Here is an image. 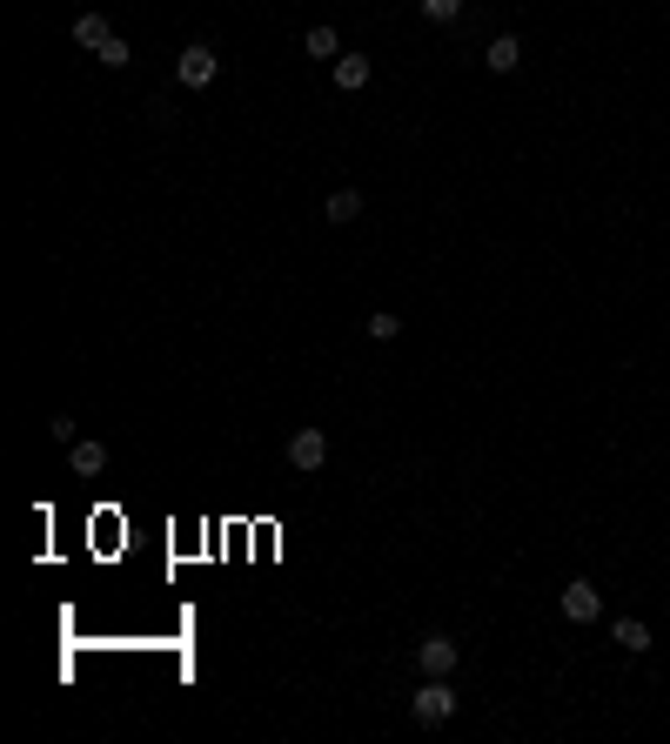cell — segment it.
Listing matches in <instances>:
<instances>
[{
    "instance_id": "9",
    "label": "cell",
    "mask_w": 670,
    "mask_h": 744,
    "mask_svg": "<svg viewBox=\"0 0 670 744\" xmlns=\"http://www.w3.org/2000/svg\"><path fill=\"white\" fill-rule=\"evenodd\" d=\"M322 215H329L335 228H342V222H356V215H362V188H335L329 202H322Z\"/></svg>"
},
{
    "instance_id": "13",
    "label": "cell",
    "mask_w": 670,
    "mask_h": 744,
    "mask_svg": "<svg viewBox=\"0 0 670 744\" xmlns=\"http://www.w3.org/2000/svg\"><path fill=\"white\" fill-rule=\"evenodd\" d=\"M362 329H369V336H376V342H396V336H402V316H389V309H376V316L362 322Z\"/></svg>"
},
{
    "instance_id": "15",
    "label": "cell",
    "mask_w": 670,
    "mask_h": 744,
    "mask_svg": "<svg viewBox=\"0 0 670 744\" xmlns=\"http://www.w3.org/2000/svg\"><path fill=\"white\" fill-rule=\"evenodd\" d=\"M423 14H429V21H456V14H463V0H423Z\"/></svg>"
},
{
    "instance_id": "10",
    "label": "cell",
    "mask_w": 670,
    "mask_h": 744,
    "mask_svg": "<svg viewBox=\"0 0 670 744\" xmlns=\"http://www.w3.org/2000/svg\"><path fill=\"white\" fill-rule=\"evenodd\" d=\"M309 61H342V34H335L329 21L309 27Z\"/></svg>"
},
{
    "instance_id": "2",
    "label": "cell",
    "mask_w": 670,
    "mask_h": 744,
    "mask_svg": "<svg viewBox=\"0 0 670 744\" xmlns=\"http://www.w3.org/2000/svg\"><path fill=\"white\" fill-rule=\"evenodd\" d=\"M215 74H222V54H215V47H181L175 54V81L181 88H208V81H215Z\"/></svg>"
},
{
    "instance_id": "8",
    "label": "cell",
    "mask_w": 670,
    "mask_h": 744,
    "mask_svg": "<svg viewBox=\"0 0 670 744\" xmlns=\"http://www.w3.org/2000/svg\"><path fill=\"white\" fill-rule=\"evenodd\" d=\"M335 88H342V94L369 88V54H342V61H335Z\"/></svg>"
},
{
    "instance_id": "11",
    "label": "cell",
    "mask_w": 670,
    "mask_h": 744,
    "mask_svg": "<svg viewBox=\"0 0 670 744\" xmlns=\"http://www.w3.org/2000/svg\"><path fill=\"white\" fill-rule=\"evenodd\" d=\"M610 637H617V644H624L630 657L650 651V624H637V617H617V624H610Z\"/></svg>"
},
{
    "instance_id": "16",
    "label": "cell",
    "mask_w": 670,
    "mask_h": 744,
    "mask_svg": "<svg viewBox=\"0 0 670 744\" xmlns=\"http://www.w3.org/2000/svg\"><path fill=\"white\" fill-rule=\"evenodd\" d=\"M47 436H54V443H81V429H74V416H54V423H47Z\"/></svg>"
},
{
    "instance_id": "7",
    "label": "cell",
    "mask_w": 670,
    "mask_h": 744,
    "mask_svg": "<svg viewBox=\"0 0 670 744\" xmlns=\"http://www.w3.org/2000/svg\"><path fill=\"white\" fill-rule=\"evenodd\" d=\"M67 470H74V476H101V470H108V443H67Z\"/></svg>"
},
{
    "instance_id": "14",
    "label": "cell",
    "mask_w": 670,
    "mask_h": 744,
    "mask_svg": "<svg viewBox=\"0 0 670 744\" xmlns=\"http://www.w3.org/2000/svg\"><path fill=\"white\" fill-rule=\"evenodd\" d=\"M94 54H101V68H128V61H134V47L121 41V34H114V41H101Z\"/></svg>"
},
{
    "instance_id": "4",
    "label": "cell",
    "mask_w": 670,
    "mask_h": 744,
    "mask_svg": "<svg viewBox=\"0 0 670 744\" xmlns=\"http://www.w3.org/2000/svg\"><path fill=\"white\" fill-rule=\"evenodd\" d=\"M289 463L302 476L322 470V463H329V436H322V429H295V436H289Z\"/></svg>"
},
{
    "instance_id": "5",
    "label": "cell",
    "mask_w": 670,
    "mask_h": 744,
    "mask_svg": "<svg viewBox=\"0 0 670 744\" xmlns=\"http://www.w3.org/2000/svg\"><path fill=\"white\" fill-rule=\"evenodd\" d=\"M416 664H423L429 677H449V671H456V637H443V631L423 637V644H416Z\"/></svg>"
},
{
    "instance_id": "3",
    "label": "cell",
    "mask_w": 670,
    "mask_h": 744,
    "mask_svg": "<svg viewBox=\"0 0 670 744\" xmlns=\"http://www.w3.org/2000/svg\"><path fill=\"white\" fill-rule=\"evenodd\" d=\"M557 610L570 617V624H597V617H603V597H597V584H583V577H577V584H563Z\"/></svg>"
},
{
    "instance_id": "1",
    "label": "cell",
    "mask_w": 670,
    "mask_h": 744,
    "mask_svg": "<svg viewBox=\"0 0 670 744\" xmlns=\"http://www.w3.org/2000/svg\"><path fill=\"white\" fill-rule=\"evenodd\" d=\"M409 711H416V724H449V718H456V691H449V677H429V684H416Z\"/></svg>"
},
{
    "instance_id": "6",
    "label": "cell",
    "mask_w": 670,
    "mask_h": 744,
    "mask_svg": "<svg viewBox=\"0 0 670 744\" xmlns=\"http://www.w3.org/2000/svg\"><path fill=\"white\" fill-rule=\"evenodd\" d=\"M483 61H490V74H516L523 68V41H516V34H496V41L483 47Z\"/></svg>"
},
{
    "instance_id": "12",
    "label": "cell",
    "mask_w": 670,
    "mask_h": 744,
    "mask_svg": "<svg viewBox=\"0 0 670 744\" xmlns=\"http://www.w3.org/2000/svg\"><path fill=\"white\" fill-rule=\"evenodd\" d=\"M74 41H81V47H101V41H114L108 14H81V21H74Z\"/></svg>"
}]
</instances>
